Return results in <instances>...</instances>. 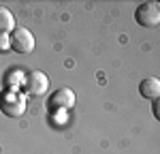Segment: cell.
<instances>
[{
    "mask_svg": "<svg viewBox=\"0 0 160 154\" xmlns=\"http://www.w3.org/2000/svg\"><path fill=\"white\" fill-rule=\"evenodd\" d=\"M26 107H28V103H26L24 92H19V90H4L0 94V111L4 116L19 118V116H24Z\"/></svg>",
    "mask_w": 160,
    "mask_h": 154,
    "instance_id": "6da1fadb",
    "label": "cell"
},
{
    "mask_svg": "<svg viewBox=\"0 0 160 154\" xmlns=\"http://www.w3.org/2000/svg\"><path fill=\"white\" fill-rule=\"evenodd\" d=\"M49 90V77L43 71H30L24 77V92L28 96H41Z\"/></svg>",
    "mask_w": 160,
    "mask_h": 154,
    "instance_id": "7a4b0ae2",
    "label": "cell"
},
{
    "mask_svg": "<svg viewBox=\"0 0 160 154\" xmlns=\"http://www.w3.org/2000/svg\"><path fill=\"white\" fill-rule=\"evenodd\" d=\"M135 19L139 26L145 28H154L160 24V4L158 2H143L139 4L135 11Z\"/></svg>",
    "mask_w": 160,
    "mask_h": 154,
    "instance_id": "3957f363",
    "label": "cell"
},
{
    "mask_svg": "<svg viewBox=\"0 0 160 154\" xmlns=\"http://www.w3.org/2000/svg\"><path fill=\"white\" fill-rule=\"evenodd\" d=\"M9 41H11V49L17 51V54H30L34 49V34L28 30V28H17L9 34Z\"/></svg>",
    "mask_w": 160,
    "mask_h": 154,
    "instance_id": "277c9868",
    "label": "cell"
},
{
    "mask_svg": "<svg viewBox=\"0 0 160 154\" xmlns=\"http://www.w3.org/2000/svg\"><path fill=\"white\" fill-rule=\"evenodd\" d=\"M73 105H75V92L71 88L56 90L49 96V101H47V107L51 111H56V109H71Z\"/></svg>",
    "mask_w": 160,
    "mask_h": 154,
    "instance_id": "5b68a950",
    "label": "cell"
},
{
    "mask_svg": "<svg viewBox=\"0 0 160 154\" xmlns=\"http://www.w3.org/2000/svg\"><path fill=\"white\" fill-rule=\"evenodd\" d=\"M139 94H141L143 99L156 101L160 96V79L158 77H145V79L139 84Z\"/></svg>",
    "mask_w": 160,
    "mask_h": 154,
    "instance_id": "8992f818",
    "label": "cell"
},
{
    "mask_svg": "<svg viewBox=\"0 0 160 154\" xmlns=\"http://www.w3.org/2000/svg\"><path fill=\"white\" fill-rule=\"evenodd\" d=\"M15 30V17L7 7H0V34H9Z\"/></svg>",
    "mask_w": 160,
    "mask_h": 154,
    "instance_id": "52a82bcc",
    "label": "cell"
},
{
    "mask_svg": "<svg viewBox=\"0 0 160 154\" xmlns=\"http://www.w3.org/2000/svg\"><path fill=\"white\" fill-rule=\"evenodd\" d=\"M11 49V41H9V34H0V54H7Z\"/></svg>",
    "mask_w": 160,
    "mask_h": 154,
    "instance_id": "ba28073f",
    "label": "cell"
},
{
    "mask_svg": "<svg viewBox=\"0 0 160 154\" xmlns=\"http://www.w3.org/2000/svg\"><path fill=\"white\" fill-rule=\"evenodd\" d=\"M152 109H154V116H156V118H160V111H158V99H156V101H152Z\"/></svg>",
    "mask_w": 160,
    "mask_h": 154,
    "instance_id": "9c48e42d",
    "label": "cell"
}]
</instances>
